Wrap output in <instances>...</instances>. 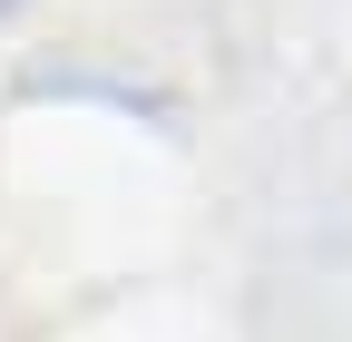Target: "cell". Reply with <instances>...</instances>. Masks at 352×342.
<instances>
[{"instance_id":"1","label":"cell","mask_w":352,"mask_h":342,"mask_svg":"<svg viewBox=\"0 0 352 342\" xmlns=\"http://www.w3.org/2000/svg\"><path fill=\"white\" fill-rule=\"evenodd\" d=\"M0 10H10V0H0Z\"/></svg>"}]
</instances>
